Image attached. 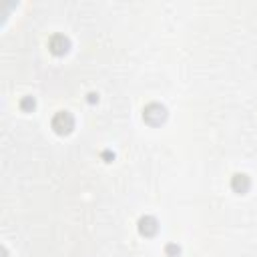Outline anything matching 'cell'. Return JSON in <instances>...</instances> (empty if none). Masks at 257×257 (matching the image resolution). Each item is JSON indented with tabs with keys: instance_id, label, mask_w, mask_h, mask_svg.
Returning a JSON list of instances; mask_svg holds the SVG:
<instances>
[{
	"instance_id": "6da1fadb",
	"label": "cell",
	"mask_w": 257,
	"mask_h": 257,
	"mask_svg": "<svg viewBox=\"0 0 257 257\" xmlns=\"http://www.w3.org/2000/svg\"><path fill=\"white\" fill-rule=\"evenodd\" d=\"M143 120L151 126H159L167 120V106L161 102H149L143 108Z\"/></svg>"
},
{
	"instance_id": "7a4b0ae2",
	"label": "cell",
	"mask_w": 257,
	"mask_h": 257,
	"mask_svg": "<svg viewBox=\"0 0 257 257\" xmlns=\"http://www.w3.org/2000/svg\"><path fill=\"white\" fill-rule=\"evenodd\" d=\"M50 126H52V131H54L56 135H60V137L70 135L72 128H74V116H72L68 110H58V112L52 116Z\"/></svg>"
},
{
	"instance_id": "3957f363",
	"label": "cell",
	"mask_w": 257,
	"mask_h": 257,
	"mask_svg": "<svg viewBox=\"0 0 257 257\" xmlns=\"http://www.w3.org/2000/svg\"><path fill=\"white\" fill-rule=\"evenodd\" d=\"M48 50L54 54V56H64L68 50H70V38L56 32L48 38Z\"/></svg>"
},
{
	"instance_id": "277c9868",
	"label": "cell",
	"mask_w": 257,
	"mask_h": 257,
	"mask_svg": "<svg viewBox=\"0 0 257 257\" xmlns=\"http://www.w3.org/2000/svg\"><path fill=\"white\" fill-rule=\"evenodd\" d=\"M137 231H139V235H143V237H155L157 231H159V221H157L153 215H143V217L137 221Z\"/></svg>"
},
{
	"instance_id": "5b68a950",
	"label": "cell",
	"mask_w": 257,
	"mask_h": 257,
	"mask_svg": "<svg viewBox=\"0 0 257 257\" xmlns=\"http://www.w3.org/2000/svg\"><path fill=\"white\" fill-rule=\"evenodd\" d=\"M229 185H231L233 193H237V195H245V193L249 191V187H251V179H249L245 173H233Z\"/></svg>"
},
{
	"instance_id": "8992f818",
	"label": "cell",
	"mask_w": 257,
	"mask_h": 257,
	"mask_svg": "<svg viewBox=\"0 0 257 257\" xmlns=\"http://www.w3.org/2000/svg\"><path fill=\"white\" fill-rule=\"evenodd\" d=\"M20 108H22L24 112H32V110L36 108L34 96H22V98H20Z\"/></svg>"
},
{
	"instance_id": "52a82bcc",
	"label": "cell",
	"mask_w": 257,
	"mask_h": 257,
	"mask_svg": "<svg viewBox=\"0 0 257 257\" xmlns=\"http://www.w3.org/2000/svg\"><path fill=\"white\" fill-rule=\"evenodd\" d=\"M165 255L167 257H179L181 255V247L177 243H167L165 245Z\"/></svg>"
},
{
	"instance_id": "ba28073f",
	"label": "cell",
	"mask_w": 257,
	"mask_h": 257,
	"mask_svg": "<svg viewBox=\"0 0 257 257\" xmlns=\"http://www.w3.org/2000/svg\"><path fill=\"white\" fill-rule=\"evenodd\" d=\"M102 159H104V163H110L112 159H114V153L112 151H102V155H100Z\"/></svg>"
},
{
	"instance_id": "9c48e42d",
	"label": "cell",
	"mask_w": 257,
	"mask_h": 257,
	"mask_svg": "<svg viewBox=\"0 0 257 257\" xmlns=\"http://www.w3.org/2000/svg\"><path fill=\"white\" fill-rule=\"evenodd\" d=\"M86 100H88V104H94V102H98V94L96 92H88L86 94Z\"/></svg>"
}]
</instances>
